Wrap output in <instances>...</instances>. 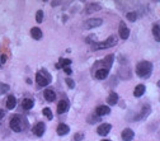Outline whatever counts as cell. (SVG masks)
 Listing matches in <instances>:
<instances>
[{
	"label": "cell",
	"mask_w": 160,
	"mask_h": 141,
	"mask_svg": "<svg viewBox=\"0 0 160 141\" xmlns=\"http://www.w3.org/2000/svg\"><path fill=\"white\" fill-rule=\"evenodd\" d=\"M45 98H46V101H48V102H54L56 99V93L54 92V89H46Z\"/></svg>",
	"instance_id": "cell-15"
},
{
	"label": "cell",
	"mask_w": 160,
	"mask_h": 141,
	"mask_svg": "<svg viewBox=\"0 0 160 141\" xmlns=\"http://www.w3.org/2000/svg\"><path fill=\"white\" fill-rule=\"evenodd\" d=\"M36 82L40 87H47L51 83V75L46 71V70H42L36 74Z\"/></svg>",
	"instance_id": "cell-2"
},
{
	"label": "cell",
	"mask_w": 160,
	"mask_h": 141,
	"mask_svg": "<svg viewBox=\"0 0 160 141\" xmlns=\"http://www.w3.org/2000/svg\"><path fill=\"white\" fill-rule=\"evenodd\" d=\"M73 140H74V141H81V140H84V134H81V132L75 134L74 137H73Z\"/></svg>",
	"instance_id": "cell-29"
},
{
	"label": "cell",
	"mask_w": 160,
	"mask_h": 141,
	"mask_svg": "<svg viewBox=\"0 0 160 141\" xmlns=\"http://www.w3.org/2000/svg\"><path fill=\"white\" fill-rule=\"evenodd\" d=\"M33 106H34V102H33V99H31V98H26V99H23V102H22V108L26 111L32 109Z\"/></svg>",
	"instance_id": "cell-12"
},
{
	"label": "cell",
	"mask_w": 160,
	"mask_h": 141,
	"mask_svg": "<svg viewBox=\"0 0 160 141\" xmlns=\"http://www.w3.org/2000/svg\"><path fill=\"white\" fill-rule=\"evenodd\" d=\"M117 43V38L116 36H111L109 38H107L106 42H99V43L93 45V50H103V48H109V47H113Z\"/></svg>",
	"instance_id": "cell-3"
},
{
	"label": "cell",
	"mask_w": 160,
	"mask_h": 141,
	"mask_svg": "<svg viewBox=\"0 0 160 141\" xmlns=\"http://www.w3.org/2000/svg\"><path fill=\"white\" fill-rule=\"evenodd\" d=\"M45 129H46V126H45V123L43 122H38L34 127H33V134L36 135V136H38V137H41V136H43V134H45Z\"/></svg>",
	"instance_id": "cell-7"
},
{
	"label": "cell",
	"mask_w": 160,
	"mask_h": 141,
	"mask_svg": "<svg viewBox=\"0 0 160 141\" xmlns=\"http://www.w3.org/2000/svg\"><path fill=\"white\" fill-rule=\"evenodd\" d=\"M4 116H5V111L0 109V123H1V120L4 118Z\"/></svg>",
	"instance_id": "cell-30"
},
{
	"label": "cell",
	"mask_w": 160,
	"mask_h": 141,
	"mask_svg": "<svg viewBox=\"0 0 160 141\" xmlns=\"http://www.w3.org/2000/svg\"><path fill=\"white\" fill-rule=\"evenodd\" d=\"M103 141H109V140H103Z\"/></svg>",
	"instance_id": "cell-33"
},
{
	"label": "cell",
	"mask_w": 160,
	"mask_h": 141,
	"mask_svg": "<svg viewBox=\"0 0 160 141\" xmlns=\"http://www.w3.org/2000/svg\"><path fill=\"white\" fill-rule=\"evenodd\" d=\"M65 82H66V84H68V87H69L70 89H74V88H75V82L73 80V79H70V78H68V79H65Z\"/></svg>",
	"instance_id": "cell-28"
},
{
	"label": "cell",
	"mask_w": 160,
	"mask_h": 141,
	"mask_svg": "<svg viewBox=\"0 0 160 141\" xmlns=\"http://www.w3.org/2000/svg\"><path fill=\"white\" fill-rule=\"evenodd\" d=\"M109 112H111V108L108 107V106H99L95 109V113L102 117V116H106V115H109Z\"/></svg>",
	"instance_id": "cell-11"
},
{
	"label": "cell",
	"mask_w": 160,
	"mask_h": 141,
	"mask_svg": "<svg viewBox=\"0 0 160 141\" xmlns=\"http://www.w3.org/2000/svg\"><path fill=\"white\" fill-rule=\"evenodd\" d=\"M108 73H109V70H107V69H98L97 71H95V78L97 79H99V80H103V79H106L108 76Z\"/></svg>",
	"instance_id": "cell-13"
},
{
	"label": "cell",
	"mask_w": 160,
	"mask_h": 141,
	"mask_svg": "<svg viewBox=\"0 0 160 141\" xmlns=\"http://www.w3.org/2000/svg\"><path fill=\"white\" fill-rule=\"evenodd\" d=\"M0 66H1V62H0Z\"/></svg>",
	"instance_id": "cell-34"
},
{
	"label": "cell",
	"mask_w": 160,
	"mask_h": 141,
	"mask_svg": "<svg viewBox=\"0 0 160 141\" xmlns=\"http://www.w3.org/2000/svg\"><path fill=\"white\" fill-rule=\"evenodd\" d=\"M69 131H70V127L68 125H65V123H60L57 126V135L60 136H64V135H68L69 134Z\"/></svg>",
	"instance_id": "cell-14"
},
{
	"label": "cell",
	"mask_w": 160,
	"mask_h": 141,
	"mask_svg": "<svg viewBox=\"0 0 160 141\" xmlns=\"http://www.w3.org/2000/svg\"><path fill=\"white\" fill-rule=\"evenodd\" d=\"M9 126H10V129L14 131V132H21L22 131V120H21V117L18 115L12 116L10 122H9Z\"/></svg>",
	"instance_id": "cell-4"
},
{
	"label": "cell",
	"mask_w": 160,
	"mask_h": 141,
	"mask_svg": "<svg viewBox=\"0 0 160 141\" xmlns=\"http://www.w3.org/2000/svg\"><path fill=\"white\" fill-rule=\"evenodd\" d=\"M153 71V64L149 61H141L136 66V74L140 78H149Z\"/></svg>",
	"instance_id": "cell-1"
},
{
	"label": "cell",
	"mask_w": 160,
	"mask_h": 141,
	"mask_svg": "<svg viewBox=\"0 0 160 141\" xmlns=\"http://www.w3.org/2000/svg\"><path fill=\"white\" fill-rule=\"evenodd\" d=\"M68 109H69V102L68 101H61L57 104V113L59 115H62L65 112H68Z\"/></svg>",
	"instance_id": "cell-10"
},
{
	"label": "cell",
	"mask_w": 160,
	"mask_h": 141,
	"mask_svg": "<svg viewBox=\"0 0 160 141\" xmlns=\"http://www.w3.org/2000/svg\"><path fill=\"white\" fill-rule=\"evenodd\" d=\"M36 21H37V23H42V22H43V12H42V10H38L36 13Z\"/></svg>",
	"instance_id": "cell-27"
},
{
	"label": "cell",
	"mask_w": 160,
	"mask_h": 141,
	"mask_svg": "<svg viewBox=\"0 0 160 141\" xmlns=\"http://www.w3.org/2000/svg\"><path fill=\"white\" fill-rule=\"evenodd\" d=\"M7 61V55H1V57H0V62H5Z\"/></svg>",
	"instance_id": "cell-32"
},
{
	"label": "cell",
	"mask_w": 160,
	"mask_h": 141,
	"mask_svg": "<svg viewBox=\"0 0 160 141\" xmlns=\"http://www.w3.org/2000/svg\"><path fill=\"white\" fill-rule=\"evenodd\" d=\"M134 136H135V132L131 129H125L122 131V139H123V141H132Z\"/></svg>",
	"instance_id": "cell-9"
},
{
	"label": "cell",
	"mask_w": 160,
	"mask_h": 141,
	"mask_svg": "<svg viewBox=\"0 0 160 141\" xmlns=\"http://www.w3.org/2000/svg\"><path fill=\"white\" fill-rule=\"evenodd\" d=\"M102 24H103V21L99 19V18H90V19H88L84 23V27H85V29H92V28H97Z\"/></svg>",
	"instance_id": "cell-5"
},
{
	"label": "cell",
	"mask_w": 160,
	"mask_h": 141,
	"mask_svg": "<svg viewBox=\"0 0 160 141\" xmlns=\"http://www.w3.org/2000/svg\"><path fill=\"white\" fill-rule=\"evenodd\" d=\"M120 37L122 40H127L130 36V29L127 28V26L125 24V22H121L120 23Z\"/></svg>",
	"instance_id": "cell-6"
},
{
	"label": "cell",
	"mask_w": 160,
	"mask_h": 141,
	"mask_svg": "<svg viewBox=\"0 0 160 141\" xmlns=\"http://www.w3.org/2000/svg\"><path fill=\"white\" fill-rule=\"evenodd\" d=\"M107 102H108V104H109V106L117 104V103H118V94L114 93V92H112V93L109 94V97H108Z\"/></svg>",
	"instance_id": "cell-16"
},
{
	"label": "cell",
	"mask_w": 160,
	"mask_h": 141,
	"mask_svg": "<svg viewBox=\"0 0 160 141\" xmlns=\"http://www.w3.org/2000/svg\"><path fill=\"white\" fill-rule=\"evenodd\" d=\"M64 71H65V73H66L68 75H70V74H71V73H73V70H71V69H70V68L68 66V68H64Z\"/></svg>",
	"instance_id": "cell-31"
},
{
	"label": "cell",
	"mask_w": 160,
	"mask_h": 141,
	"mask_svg": "<svg viewBox=\"0 0 160 141\" xmlns=\"http://www.w3.org/2000/svg\"><path fill=\"white\" fill-rule=\"evenodd\" d=\"M102 7L99 5V4H90V5L88 7L87 9V13H93V12H98V10H101Z\"/></svg>",
	"instance_id": "cell-21"
},
{
	"label": "cell",
	"mask_w": 160,
	"mask_h": 141,
	"mask_svg": "<svg viewBox=\"0 0 160 141\" xmlns=\"http://www.w3.org/2000/svg\"><path fill=\"white\" fill-rule=\"evenodd\" d=\"M31 35H32V37H33L34 40H41L42 38V31H41V28H38V27H33L31 29Z\"/></svg>",
	"instance_id": "cell-17"
},
{
	"label": "cell",
	"mask_w": 160,
	"mask_h": 141,
	"mask_svg": "<svg viewBox=\"0 0 160 141\" xmlns=\"http://www.w3.org/2000/svg\"><path fill=\"white\" fill-rule=\"evenodd\" d=\"M145 89H146V88H145V85H142V84H139V85L135 88V90H134V95L137 97V98L139 97H142L144 93H145Z\"/></svg>",
	"instance_id": "cell-20"
},
{
	"label": "cell",
	"mask_w": 160,
	"mask_h": 141,
	"mask_svg": "<svg viewBox=\"0 0 160 141\" xmlns=\"http://www.w3.org/2000/svg\"><path fill=\"white\" fill-rule=\"evenodd\" d=\"M153 35L155 37V40H156V42L160 41V35H159V23H156V24H154L153 27Z\"/></svg>",
	"instance_id": "cell-22"
},
{
	"label": "cell",
	"mask_w": 160,
	"mask_h": 141,
	"mask_svg": "<svg viewBox=\"0 0 160 141\" xmlns=\"http://www.w3.org/2000/svg\"><path fill=\"white\" fill-rule=\"evenodd\" d=\"M111 129H112V126L109 123H102L99 127H98L97 132H98V135H101V136H107L108 134H109Z\"/></svg>",
	"instance_id": "cell-8"
},
{
	"label": "cell",
	"mask_w": 160,
	"mask_h": 141,
	"mask_svg": "<svg viewBox=\"0 0 160 141\" xmlns=\"http://www.w3.org/2000/svg\"><path fill=\"white\" fill-rule=\"evenodd\" d=\"M113 60H114V55H108L107 57L104 59V61H103V64H104V68L103 69L109 70L111 66H112V64H113Z\"/></svg>",
	"instance_id": "cell-19"
},
{
	"label": "cell",
	"mask_w": 160,
	"mask_h": 141,
	"mask_svg": "<svg viewBox=\"0 0 160 141\" xmlns=\"http://www.w3.org/2000/svg\"><path fill=\"white\" fill-rule=\"evenodd\" d=\"M42 112H43V115H45L48 120H52V112H51V109H50L48 107L43 108V109H42Z\"/></svg>",
	"instance_id": "cell-26"
},
{
	"label": "cell",
	"mask_w": 160,
	"mask_h": 141,
	"mask_svg": "<svg viewBox=\"0 0 160 141\" xmlns=\"http://www.w3.org/2000/svg\"><path fill=\"white\" fill-rule=\"evenodd\" d=\"M60 66L61 68H68L69 65H71V60H69V59H60Z\"/></svg>",
	"instance_id": "cell-25"
},
{
	"label": "cell",
	"mask_w": 160,
	"mask_h": 141,
	"mask_svg": "<svg viewBox=\"0 0 160 141\" xmlns=\"http://www.w3.org/2000/svg\"><path fill=\"white\" fill-rule=\"evenodd\" d=\"M9 89H10V87L8 85V84H3L0 83V95H3V94H5L9 92Z\"/></svg>",
	"instance_id": "cell-23"
},
{
	"label": "cell",
	"mask_w": 160,
	"mask_h": 141,
	"mask_svg": "<svg viewBox=\"0 0 160 141\" xmlns=\"http://www.w3.org/2000/svg\"><path fill=\"white\" fill-rule=\"evenodd\" d=\"M17 106V99L14 95H9L8 99H7V108L8 109H14Z\"/></svg>",
	"instance_id": "cell-18"
},
{
	"label": "cell",
	"mask_w": 160,
	"mask_h": 141,
	"mask_svg": "<svg viewBox=\"0 0 160 141\" xmlns=\"http://www.w3.org/2000/svg\"><path fill=\"white\" fill-rule=\"evenodd\" d=\"M126 18H127V19H128L130 22H135L136 19H137V14H136L135 12H130V13L126 14Z\"/></svg>",
	"instance_id": "cell-24"
}]
</instances>
